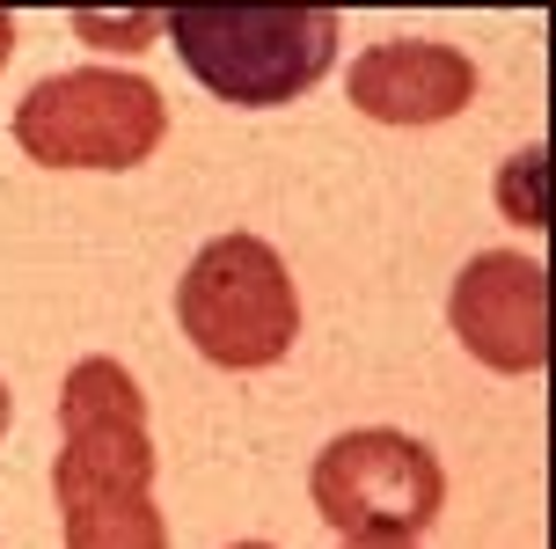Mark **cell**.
Returning a JSON list of instances; mask_svg holds the SVG:
<instances>
[{"instance_id":"2","label":"cell","mask_w":556,"mask_h":549,"mask_svg":"<svg viewBox=\"0 0 556 549\" xmlns=\"http://www.w3.org/2000/svg\"><path fill=\"white\" fill-rule=\"evenodd\" d=\"M162 37L191 66L198 88H213L235 110L301 103L337 66V8H184Z\"/></svg>"},{"instance_id":"5","label":"cell","mask_w":556,"mask_h":549,"mask_svg":"<svg viewBox=\"0 0 556 549\" xmlns=\"http://www.w3.org/2000/svg\"><path fill=\"white\" fill-rule=\"evenodd\" d=\"M168 133L162 88L139 66H74V74H45L15 103V147L37 169H103L125 176L139 169Z\"/></svg>"},{"instance_id":"4","label":"cell","mask_w":556,"mask_h":549,"mask_svg":"<svg viewBox=\"0 0 556 549\" xmlns=\"http://www.w3.org/2000/svg\"><path fill=\"white\" fill-rule=\"evenodd\" d=\"M307 498L352 549H417L446 506V469L417 433L359 425L315 454Z\"/></svg>"},{"instance_id":"6","label":"cell","mask_w":556,"mask_h":549,"mask_svg":"<svg viewBox=\"0 0 556 549\" xmlns=\"http://www.w3.org/2000/svg\"><path fill=\"white\" fill-rule=\"evenodd\" d=\"M446 323L491 374H542L549 366V272L528 249H483L454 278Z\"/></svg>"},{"instance_id":"3","label":"cell","mask_w":556,"mask_h":549,"mask_svg":"<svg viewBox=\"0 0 556 549\" xmlns=\"http://www.w3.org/2000/svg\"><path fill=\"white\" fill-rule=\"evenodd\" d=\"M176 323L191 352L220 374H264L301 337V294L293 272L264 235H213L176 278Z\"/></svg>"},{"instance_id":"1","label":"cell","mask_w":556,"mask_h":549,"mask_svg":"<svg viewBox=\"0 0 556 549\" xmlns=\"http://www.w3.org/2000/svg\"><path fill=\"white\" fill-rule=\"evenodd\" d=\"M52 498L66 549H168V521L154 506L147 396L125 374V359H74V374L59 382Z\"/></svg>"},{"instance_id":"8","label":"cell","mask_w":556,"mask_h":549,"mask_svg":"<svg viewBox=\"0 0 556 549\" xmlns=\"http://www.w3.org/2000/svg\"><path fill=\"white\" fill-rule=\"evenodd\" d=\"M74 37L81 45H111V52H147L162 37V15H139V23H96V15H74Z\"/></svg>"},{"instance_id":"10","label":"cell","mask_w":556,"mask_h":549,"mask_svg":"<svg viewBox=\"0 0 556 549\" xmlns=\"http://www.w3.org/2000/svg\"><path fill=\"white\" fill-rule=\"evenodd\" d=\"M8 52H15V15L0 8V66H8Z\"/></svg>"},{"instance_id":"13","label":"cell","mask_w":556,"mask_h":549,"mask_svg":"<svg viewBox=\"0 0 556 549\" xmlns=\"http://www.w3.org/2000/svg\"><path fill=\"white\" fill-rule=\"evenodd\" d=\"M344 549H352V542H344Z\"/></svg>"},{"instance_id":"7","label":"cell","mask_w":556,"mask_h":549,"mask_svg":"<svg viewBox=\"0 0 556 549\" xmlns=\"http://www.w3.org/2000/svg\"><path fill=\"white\" fill-rule=\"evenodd\" d=\"M344 96L374 125L425 133V125H446V117H462L476 103V66L469 52L432 45V37H389V45H366L344 66Z\"/></svg>"},{"instance_id":"11","label":"cell","mask_w":556,"mask_h":549,"mask_svg":"<svg viewBox=\"0 0 556 549\" xmlns=\"http://www.w3.org/2000/svg\"><path fill=\"white\" fill-rule=\"evenodd\" d=\"M8 417H15V396H8V382H0V439H8Z\"/></svg>"},{"instance_id":"9","label":"cell","mask_w":556,"mask_h":549,"mask_svg":"<svg viewBox=\"0 0 556 549\" xmlns=\"http://www.w3.org/2000/svg\"><path fill=\"white\" fill-rule=\"evenodd\" d=\"M528 176H534V147L513 154V169H505V213L520 220V227H542V213H534V198H528Z\"/></svg>"},{"instance_id":"12","label":"cell","mask_w":556,"mask_h":549,"mask_svg":"<svg viewBox=\"0 0 556 549\" xmlns=\"http://www.w3.org/2000/svg\"><path fill=\"white\" fill-rule=\"evenodd\" d=\"M227 549H278V542H227Z\"/></svg>"}]
</instances>
